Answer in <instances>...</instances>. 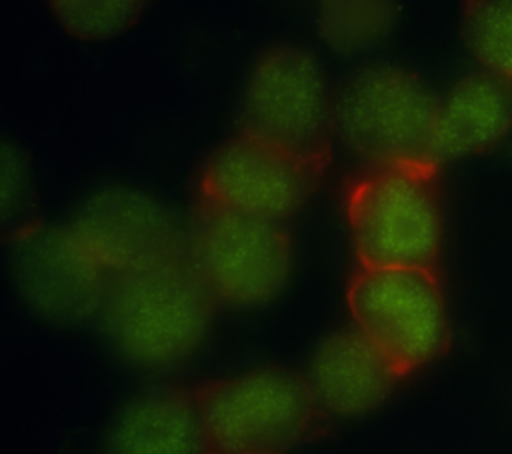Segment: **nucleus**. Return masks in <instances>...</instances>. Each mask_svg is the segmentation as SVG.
<instances>
[{"label":"nucleus","instance_id":"1","mask_svg":"<svg viewBox=\"0 0 512 454\" xmlns=\"http://www.w3.org/2000/svg\"><path fill=\"white\" fill-rule=\"evenodd\" d=\"M216 304L186 254L112 276L98 318L122 360L142 370H168L202 348Z\"/></svg>","mask_w":512,"mask_h":454},{"label":"nucleus","instance_id":"2","mask_svg":"<svg viewBox=\"0 0 512 454\" xmlns=\"http://www.w3.org/2000/svg\"><path fill=\"white\" fill-rule=\"evenodd\" d=\"M438 164H374L348 194L360 266L436 268L442 246Z\"/></svg>","mask_w":512,"mask_h":454},{"label":"nucleus","instance_id":"3","mask_svg":"<svg viewBox=\"0 0 512 454\" xmlns=\"http://www.w3.org/2000/svg\"><path fill=\"white\" fill-rule=\"evenodd\" d=\"M196 398L210 454H286L318 416L304 376L284 368L220 378Z\"/></svg>","mask_w":512,"mask_h":454},{"label":"nucleus","instance_id":"4","mask_svg":"<svg viewBox=\"0 0 512 454\" xmlns=\"http://www.w3.org/2000/svg\"><path fill=\"white\" fill-rule=\"evenodd\" d=\"M188 256L218 304L256 308L286 286L294 250L284 222L202 200L188 234Z\"/></svg>","mask_w":512,"mask_h":454},{"label":"nucleus","instance_id":"5","mask_svg":"<svg viewBox=\"0 0 512 454\" xmlns=\"http://www.w3.org/2000/svg\"><path fill=\"white\" fill-rule=\"evenodd\" d=\"M348 308L354 328L404 376L432 362L446 344L436 268L360 266L348 288Z\"/></svg>","mask_w":512,"mask_h":454},{"label":"nucleus","instance_id":"6","mask_svg":"<svg viewBox=\"0 0 512 454\" xmlns=\"http://www.w3.org/2000/svg\"><path fill=\"white\" fill-rule=\"evenodd\" d=\"M438 98L412 72L374 66L356 74L336 110L346 146L374 164H438L434 126Z\"/></svg>","mask_w":512,"mask_h":454},{"label":"nucleus","instance_id":"7","mask_svg":"<svg viewBox=\"0 0 512 454\" xmlns=\"http://www.w3.org/2000/svg\"><path fill=\"white\" fill-rule=\"evenodd\" d=\"M242 130L328 162L330 96L316 58L298 46H278L254 66L242 104Z\"/></svg>","mask_w":512,"mask_h":454},{"label":"nucleus","instance_id":"8","mask_svg":"<svg viewBox=\"0 0 512 454\" xmlns=\"http://www.w3.org/2000/svg\"><path fill=\"white\" fill-rule=\"evenodd\" d=\"M324 162L240 130L206 162L202 200L284 222L312 194Z\"/></svg>","mask_w":512,"mask_h":454},{"label":"nucleus","instance_id":"9","mask_svg":"<svg viewBox=\"0 0 512 454\" xmlns=\"http://www.w3.org/2000/svg\"><path fill=\"white\" fill-rule=\"evenodd\" d=\"M12 272L26 304L56 324L98 318L112 282L70 224L20 232L12 248Z\"/></svg>","mask_w":512,"mask_h":454},{"label":"nucleus","instance_id":"10","mask_svg":"<svg viewBox=\"0 0 512 454\" xmlns=\"http://www.w3.org/2000/svg\"><path fill=\"white\" fill-rule=\"evenodd\" d=\"M74 234L110 274H126L188 254V234L154 198L110 188L86 200L70 222Z\"/></svg>","mask_w":512,"mask_h":454},{"label":"nucleus","instance_id":"11","mask_svg":"<svg viewBox=\"0 0 512 454\" xmlns=\"http://www.w3.org/2000/svg\"><path fill=\"white\" fill-rule=\"evenodd\" d=\"M402 376L360 330L346 328L316 346L304 380L318 414L356 418L376 410Z\"/></svg>","mask_w":512,"mask_h":454},{"label":"nucleus","instance_id":"12","mask_svg":"<svg viewBox=\"0 0 512 454\" xmlns=\"http://www.w3.org/2000/svg\"><path fill=\"white\" fill-rule=\"evenodd\" d=\"M104 454H210L196 394L176 388L128 400L108 424Z\"/></svg>","mask_w":512,"mask_h":454},{"label":"nucleus","instance_id":"13","mask_svg":"<svg viewBox=\"0 0 512 454\" xmlns=\"http://www.w3.org/2000/svg\"><path fill=\"white\" fill-rule=\"evenodd\" d=\"M512 132V86L478 70L438 98L434 158L454 160L484 152Z\"/></svg>","mask_w":512,"mask_h":454},{"label":"nucleus","instance_id":"14","mask_svg":"<svg viewBox=\"0 0 512 454\" xmlns=\"http://www.w3.org/2000/svg\"><path fill=\"white\" fill-rule=\"evenodd\" d=\"M462 34L478 70L512 86V0H466Z\"/></svg>","mask_w":512,"mask_h":454},{"label":"nucleus","instance_id":"15","mask_svg":"<svg viewBox=\"0 0 512 454\" xmlns=\"http://www.w3.org/2000/svg\"><path fill=\"white\" fill-rule=\"evenodd\" d=\"M390 22V0H324L320 6L324 38L346 52L370 48L384 36Z\"/></svg>","mask_w":512,"mask_h":454},{"label":"nucleus","instance_id":"16","mask_svg":"<svg viewBox=\"0 0 512 454\" xmlns=\"http://www.w3.org/2000/svg\"><path fill=\"white\" fill-rule=\"evenodd\" d=\"M56 22L70 36L100 42L128 30L146 0H46Z\"/></svg>","mask_w":512,"mask_h":454},{"label":"nucleus","instance_id":"17","mask_svg":"<svg viewBox=\"0 0 512 454\" xmlns=\"http://www.w3.org/2000/svg\"><path fill=\"white\" fill-rule=\"evenodd\" d=\"M26 192V170L16 152H12L8 146L4 148L2 156V204L4 212L18 208L22 202V196Z\"/></svg>","mask_w":512,"mask_h":454}]
</instances>
